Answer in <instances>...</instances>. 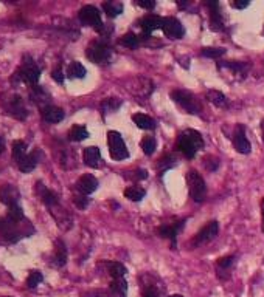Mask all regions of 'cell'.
<instances>
[{"instance_id":"6da1fadb","label":"cell","mask_w":264,"mask_h":297,"mask_svg":"<svg viewBox=\"0 0 264 297\" xmlns=\"http://www.w3.org/2000/svg\"><path fill=\"white\" fill-rule=\"evenodd\" d=\"M204 147V138L199 132L188 129L184 130L177 140V149L179 152H182L187 158H194L196 153Z\"/></svg>"},{"instance_id":"7a4b0ae2","label":"cell","mask_w":264,"mask_h":297,"mask_svg":"<svg viewBox=\"0 0 264 297\" xmlns=\"http://www.w3.org/2000/svg\"><path fill=\"white\" fill-rule=\"evenodd\" d=\"M171 99L176 104H179L190 115H199L200 110H202L200 101L191 92H187V90H173L171 92Z\"/></svg>"},{"instance_id":"3957f363","label":"cell","mask_w":264,"mask_h":297,"mask_svg":"<svg viewBox=\"0 0 264 297\" xmlns=\"http://www.w3.org/2000/svg\"><path fill=\"white\" fill-rule=\"evenodd\" d=\"M187 185H188V191H190V197L199 203V201H204L205 200V195H207V186H205V181L202 175L197 172V170H190L187 173Z\"/></svg>"},{"instance_id":"277c9868","label":"cell","mask_w":264,"mask_h":297,"mask_svg":"<svg viewBox=\"0 0 264 297\" xmlns=\"http://www.w3.org/2000/svg\"><path fill=\"white\" fill-rule=\"evenodd\" d=\"M218 232H219V224H218V221H215V220L208 221V223H207V224H205V226L193 237V240L190 242L191 248H199V246H202V245L210 243L211 240H215V239H216Z\"/></svg>"},{"instance_id":"5b68a950","label":"cell","mask_w":264,"mask_h":297,"mask_svg":"<svg viewBox=\"0 0 264 297\" xmlns=\"http://www.w3.org/2000/svg\"><path fill=\"white\" fill-rule=\"evenodd\" d=\"M16 76L30 85H36L39 78H40V68L36 65V62L30 57H25V61L22 62V65L19 67V70L16 72Z\"/></svg>"},{"instance_id":"8992f818","label":"cell","mask_w":264,"mask_h":297,"mask_svg":"<svg viewBox=\"0 0 264 297\" xmlns=\"http://www.w3.org/2000/svg\"><path fill=\"white\" fill-rule=\"evenodd\" d=\"M86 56L93 64H106V62H109V59H111V48L108 47V43L96 40L87 47Z\"/></svg>"},{"instance_id":"52a82bcc","label":"cell","mask_w":264,"mask_h":297,"mask_svg":"<svg viewBox=\"0 0 264 297\" xmlns=\"http://www.w3.org/2000/svg\"><path fill=\"white\" fill-rule=\"evenodd\" d=\"M108 144H109V153L115 161H123L129 156V150L123 141V136L118 132L111 130L108 133Z\"/></svg>"},{"instance_id":"ba28073f","label":"cell","mask_w":264,"mask_h":297,"mask_svg":"<svg viewBox=\"0 0 264 297\" xmlns=\"http://www.w3.org/2000/svg\"><path fill=\"white\" fill-rule=\"evenodd\" d=\"M140 280H141V297H162L165 286L155 276L143 274Z\"/></svg>"},{"instance_id":"9c48e42d","label":"cell","mask_w":264,"mask_h":297,"mask_svg":"<svg viewBox=\"0 0 264 297\" xmlns=\"http://www.w3.org/2000/svg\"><path fill=\"white\" fill-rule=\"evenodd\" d=\"M79 20L83 25L86 27H92L95 28L96 31H101L104 28V24L101 20V13L98 8H95L93 5H86L79 10V14H78Z\"/></svg>"},{"instance_id":"30bf717a","label":"cell","mask_w":264,"mask_h":297,"mask_svg":"<svg viewBox=\"0 0 264 297\" xmlns=\"http://www.w3.org/2000/svg\"><path fill=\"white\" fill-rule=\"evenodd\" d=\"M128 90L137 98H148L154 92V82L148 78L138 76L128 84Z\"/></svg>"},{"instance_id":"8fae6325","label":"cell","mask_w":264,"mask_h":297,"mask_svg":"<svg viewBox=\"0 0 264 297\" xmlns=\"http://www.w3.org/2000/svg\"><path fill=\"white\" fill-rule=\"evenodd\" d=\"M184 227V221H173V223H167L162 224L160 227L157 229V234L162 237V239H167L171 242V248L176 249L177 246V235Z\"/></svg>"},{"instance_id":"7c38bea8","label":"cell","mask_w":264,"mask_h":297,"mask_svg":"<svg viewBox=\"0 0 264 297\" xmlns=\"http://www.w3.org/2000/svg\"><path fill=\"white\" fill-rule=\"evenodd\" d=\"M162 31L170 39H182L185 34V28H184L182 22L176 17H164Z\"/></svg>"},{"instance_id":"4fadbf2b","label":"cell","mask_w":264,"mask_h":297,"mask_svg":"<svg viewBox=\"0 0 264 297\" xmlns=\"http://www.w3.org/2000/svg\"><path fill=\"white\" fill-rule=\"evenodd\" d=\"M233 147L238 153H242V155H249L250 150H252V146H250V141L247 140L246 136V129L242 124H239L235 130V135H233Z\"/></svg>"},{"instance_id":"5bb4252c","label":"cell","mask_w":264,"mask_h":297,"mask_svg":"<svg viewBox=\"0 0 264 297\" xmlns=\"http://www.w3.org/2000/svg\"><path fill=\"white\" fill-rule=\"evenodd\" d=\"M162 22H164V17L157 16V14H148V16H145V17L138 22V25H140L143 34L148 36V34H151L152 31H155V30H158V28L162 30Z\"/></svg>"},{"instance_id":"9a60e30c","label":"cell","mask_w":264,"mask_h":297,"mask_svg":"<svg viewBox=\"0 0 264 297\" xmlns=\"http://www.w3.org/2000/svg\"><path fill=\"white\" fill-rule=\"evenodd\" d=\"M64 110L55 105H45L42 108V120L48 124H58L64 120Z\"/></svg>"},{"instance_id":"2e32d148","label":"cell","mask_w":264,"mask_h":297,"mask_svg":"<svg viewBox=\"0 0 264 297\" xmlns=\"http://www.w3.org/2000/svg\"><path fill=\"white\" fill-rule=\"evenodd\" d=\"M98 188V180L90 175V173H86L83 175L79 180L76 181V189L83 194V195H90L92 192H95Z\"/></svg>"},{"instance_id":"e0dca14e","label":"cell","mask_w":264,"mask_h":297,"mask_svg":"<svg viewBox=\"0 0 264 297\" xmlns=\"http://www.w3.org/2000/svg\"><path fill=\"white\" fill-rule=\"evenodd\" d=\"M84 163H86V166H89L92 169H98L103 166L101 152L96 146H90V147L84 149Z\"/></svg>"},{"instance_id":"ac0fdd59","label":"cell","mask_w":264,"mask_h":297,"mask_svg":"<svg viewBox=\"0 0 264 297\" xmlns=\"http://www.w3.org/2000/svg\"><path fill=\"white\" fill-rule=\"evenodd\" d=\"M19 198H21V194L13 185H5L2 189H0V201L8 204V208L13 204H17Z\"/></svg>"},{"instance_id":"d6986e66","label":"cell","mask_w":264,"mask_h":297,"mask_svg":"<svg viewBox=\"0 0 264 297\" xmlns=\"http://www.w3.org/2000/svg\"><path fill=\"white\" fill-rule=\"evenodd\" d=\"M218 68H219V70H222V68L230 70L233 75H236V76L239 75V78L244 79V78L247 76V72H249V64H246V62L229 61V62H219V64H218Z\"/></svg>"},{"instance_id":"ffe728a7","label":"cell","mask_w":264,"mask_h":297,"mask_svg":"<svg viewBox=\"0 0 264 297\" xmlns=\"http://www.w3.org/2000/svg\"><path fill=\"white\" fill-rule=\"evenodd\" d=\"M132 121L138 129H143V130H154L157 127V123H155L154 118L143 115V113H134Z\"/></svg>"},{"instance_id":"44dd1931","label":"cell","mask_w":264,"mask_h":297,"mask_svg":"<svg viewBox=\"0 0 264 297\" xmlns=\"http://www.w3.org/2000/svg\"><path fill=\"white\" fill-rule=\"evenodd\" d=\"M37 194H39V197H40V200H42V203L45 204V206H48V208H53V206H56L58 204V195L53 192V191H50V189H47L44 185H40V183H37Z\"/></svg>"},{"instance_id":"7402d4cb","label":"cell","mask_w":264,"mask_h":297,"mask_svg":"<svg viewBox=\"0 0 264 297\" xmlns=\"http://www.w3.org/2000/svg\"><path fill=\"white\" fill-rule=\"evenodd\" d=\"M126 292H128V282L125 279H117L111 282L108 297H126Z\"/></svg>"},{"instance_id":"603a6c76","label":"cell","mask_w":264,"mask_h":297,"mask_svg":"<svg viewBox=\"0 0 264 297\" xmlns=\"http://www.w3.org/2000/svg\"><path fill=\"white\" fill-rule=\"evenodd\" d=\"M21 99H22V98H13V99L8 102V111H10L14 118H17V120H25L27 115H28V111H27V108H25V105H24V102H22Z\"/></svg>"},{"instance_id":"cb8c5ba5","label":"cell","mask_w":264,"mask_h":297,"mask_svg":"<svg viewBox=\"0 0 264 297\" xmlns=\"http://www.w3.org/2000/svg\"><path fill=\"white\" fill-rule=\"evenodd\" d=\"M37 161H39V152H33V153H28L27 156H24V158L17 163V166H19L21 172L30 173V172L37 166Z\"/></svg>"},{"instance_id":"d4e9b609","label":"cell","mask_w":264,"mask_h":297,"mask_svg":"<svg viewBox=\"0 0 264 297\" xmlns=\"http://www.w3.org/2000/svg\"><path fill=\"white\" fill-rule=\"evenodd\" d=\"M66 263H67V248L61 240H58L56 248H55V254H53V265L61 268Z\"/></svg>"},{"instance_id":"484cf974","label":"cell","mask_w":264,"mask_h":297,"mask_svg":"<svg viewBox=\"0 0 264 297\" xmlns=\"http://www.w3.org/2000/svg\"><path fill=\"white\" fill-rule=\"evenodd\" d=\"M103 265L106 266V271H108V274H109L114 280L123 279V276L128 272L126 268H125V265H121L120 262H104Z\"/></svg>"},{"instance_id":"4316f807","label":"cell","mask_w":264,"mask_h":297,"mask_svg":"<svg viewBox=\"0 0 264 297\" xmlns=\"http://www.w3.org/2000/svg\"><path fill=\"white\" fill-rule=\"evenodd\" d=\"M235 262V257L233 256H227V257H221L218 260V265H216V271H218V277L221 280H226V276L229 277V269L232 268Z\"/></svg>"},{"instance_id":"83f0119b","label":"cell","mask_w":264,"mask_h":297,"mask_svg":"<svg viewBox=\"0 0 264 297\" xmlns=\"http://www.w3.org/2000/svg\"><path fill=\"white\" fill-rule=\"evenodd\" d=\"M205 98L213 104V105H216V107H227L229 105V99H227V96L224 95V93H221V92H218V90H208L207 93H205Z\"/></svg>"},{"instance_id":"f1b7e54d","label":"cell","mask_w":264,"mask_h":297,"mask_svg":"<svg viewBox=\"0 0 264 297\" xmlns=\"http://www.w3.org/2000/svg\"><path fill=\"white\" fill-rule=\"evenodd\" d=\"M86 75H87V72H86L84 65L78 61L70 62V65L67 67V76L70 79H83V78H86Z\"/></svg>"},{"instance_id":"f546056e","label":"cell","mask_w":264,"mask_h":297,"mask_svg":"<svg viewBox=\"0 0 264 297\" xmlns=\"http://www.w3.org/2000/svg\"><path fill=\"white\" fill-rule=\"evenodd\" d=\"M210 28L213 30V31H222L224 30V20H222V16L218 10V4L215 7V10L211 8L210 11Z\"/></svg>"},{"instance_id":"4dcf8cb0","label":"cell","mask_w":264,"mask_h":297,"mask_svg":"<svg viewBox=\"0 0 264 297\" xmlns=\"http://www.w3.org/2000/svg\"><path fill=\"white\" fill-rule=\"evenodd\" d=\"M176 163H177V158L174 155H165V156H162L160 159H158V163H157V172L158 173H164L168 169L174 167Z\"/></svg>"},{"instance_id":"1f68e13d","label":"cell","mask_w":264,"mask_h":297,"mask_svg":"<svg viewBox=\"0 0 264 297\" xmlns=\"http://www.w3.org/2000/svg\"><path fill=\"white\" fill-rule=\"evenodd\" d=\"M146 195V191L140 186H129L125 189V197L129 198L131 201H140Z\"/></svg>"},{"instance_id":"d6a6232c","label":"cell","mask_w":264,"mask_h":297,"mask_svg":"<svg viewBox=\"0 0 264 297\" xmlns=\"http://www.w3.org/2000/svg\"><path fill=\"white\" fill-rule=\"evenodd\" d=\"M69 138L70 141H84L86 138H89V130L84 126H73L69 132Z\"/></svg>"},{"instance_id":"836d02e7","label":"cell","mask_w":264,"mask_h":297,"mask_svg":"<svg viewBox=\"0 0 264 297\" xmlns=\"http://www.w3.org/2000/svg\"><path fill=\"white\" fill-rule=\"evenodd\" d=\"M103 10L109 17H117L123 13V5L120 2H104Z\"/></svg>"},{"instance_id":"e575fe53","label":"cell","mask_w":264,"mask_h":297,"mask_svg":"<svg viewBox=\"0 0 264 297\" xmlns=\"http://www.w3.org/2000/svg\"><path fill=\"white\" fill-rule=\"evenodd\" d=\"M27 155L28 153H27V144H25V141H21V140L14 141L13 143V158L19 163Z\"/></svg>"},{"instance_id":"d590c367","label":"cell","mask_w":264,"mask_h":297,"mask_svg":"<svg viewBox=\"0 0 264 297\" xmlns=\"http://www.w3.org/2000/svg\"><path fill=\"white\" fill-rule=\"evenodd\" d=\"M120 105H121V101H120L118 98H108V99H104V101L101 102V110H103L104 113H111V111L118 110Z\"/></svg>"},{"instance_id":"8d00e7d4","label":"cell","mask_w":264,"mask_h":297,"mask_svg":"<svg viewBox=\"0 0 264 297\" xmlns=\"http://www.w3.org/2000/svg\"><path fill=\"white\" fill-rule=\"evenodd\" d=\"M226 48H222V47H216V48H213V47H208V48H202L200 50V56H204V57H210V59H218V57H221V56H224L226 54Z\"/></svg>"},{"instance_id":"74e56055","label":"cell","mask_w":264,"mask_h":297,"mask_svg":"<svg viewBox=\"0 0 264 297\" xmlns=\"http://www.w3.org/2000/svg\"><path fill=\"white\" fill-rule=\"evenodd\" d=\"M120 45L128 47V48H137L140 45V37L134 33H128L120 37Z\"/></svg>"},{"instance_id":"f35d334b","label":"cell","mask_w":264,"mask_h":297,"mask_svg":"<svg viewBox=\"0 0 264 297\" xmlns=\"http://www.w3.org/2000/svg\"><path fill=\"white\" fill-rule=\"evenodd\" d=\"M140 146H141V149H143V153L149 156V155H152V153L155 152V149H157V141H155L154 136H145V138L141 140Z\"/></svg>"},{"instance_id":"ab89813d","label":"cell","mask_w":264,"mask_h":297,"mask_svg":"<svg viewBox=\"0 0 264 297\" xmlns=\"http://www.w3.org/2000/svg\"><path fill=\"white\" fill-rule=\"evenodd\" d=\"M10 221L13 223H19L21 220H24V211L19 204H13L8 208V217H7Z\"/></svg>"},{"instance_id":"60d3db41","label":"cell","mask_w":264,"mask_h":297,"mask_svg":"<svg viewBox=\"0 0 264 297\" xmlns=\"http://www.w3.org/2000/svg\"><path fill=\"white\" fill-rule=\"evenodd\" d=\"M31 98H33V101H34L36 104H39V105L48 102V95H47L40 87H37V85L33 87V90H31Z\"/></svg>"},{"instance_id":"b9f144b4","label":"cell","mask_w":264,"mask_h":297,"mask_svg":"<svg viewBox=\"0 0 264 297\" xmlns=\"http://www.w3.org/2000/svg\"><path fill=\"white\" fill-rule=\"evenodd\" d=\"M42 280H44V276H42L40 271H31L30 276L27 277V286L28 288H36Z\"/></svg>"},{"instance_id":"7bdbcfd3","label":"cell","mask_w":264,"mask_h":297,"mask_svg":"<svg viewBox=\"0 0 264 297\" xmlns=\"http://www.w3.org/2000/svg\"><path fill=\"white\" fill-rule=\"evenodd\" d=\"M125 176L128 180H134V181H138V180H145L148 176V172L145 169H137V170H132V172H126Z\"/></svg>"},{"instance_id":"ee69618b","label":"cell","mask_w":264,"mask_h":297,"mask_svg":"<svg viewBox=\"0 0 264 297\" xmlns=\"http://www.w3.org/2000/svg\"><path fill=\"white\" fill-rule=\"evenodd\" d=\"M204 166L208 172H213L219 167V159L216 156H205L204 158Z\"/></svg>"},{"instance_id":"f6af8a7d","label":"cell","mask_w":264,"mask_h":297,"mask_svg":"<svg viewBox=\"0 0 264 297\" xmlns=\"http://www.w3.org/2000/svg\"><path fill=\"white\" fill-rule=\"evenodd\" d=\"M135 5L140 8H145V10H152L155 7V2L154 0H137Z\"/></svg>"},{"instance_id":"bcb514c9","label":"cell","mask_w":264,"mask_h":297,"mask_svg":"<svg viewBox=\"0 0 264 297\" xmlns=\"http://www.w3.org/2000/svg\"><path fill=\"white\" fill-rule=\"evenodd\" d=\"M73 201H75V204H76L79 209H84V208L87 206V203H89V198H86V195H76Z\"/></svg>"},{"instance_id":"7dc6e473","label":"cell","mask_w":264,"mask_h":297,"mask_svg":"<svg viewBox=\"0 0 264 297\" xmlns=\"http://www.w3.org/2000/svg\"><path fill=\"white\" fill-rule=\"evenodd\" d=\"M51 76H53V79H55L58 84H64V75H63V70L61 68H56L55 72L51 73Z\"/></svg>"},{"instance_id":"c3c4849f","label":"cell","mask_w":264,"mask_h":297,"mask_svg":"<svg viewBox=\"0 0 264 297\" xmlns=\"http://www.w3.org/2000/svg\"><path fill=\"white\" fill-rule=\"evenodd\" d=\"M232 7L233 8H238V10H244V8L249 7V2H247V0H246V2H233Z\"/></svg>"},{"instance_id":"681fc988","label":"cell","mask_w":264,"mask_h":297,"mask_svg":"<svg viewBox=\"0 0 264 297\" xmlns=\"http://www.w3.org/2000/svg\"><path fill=\"white\" fill-rule=\"evenodd\" d=\"M261 217H262L261 229H262V232H264V198H262V201H261Z\"/></svg>"},{"instance_id":"f907efd6","label":"cell","mask_w":264,"mask_h":297,"mask_svg":"<svg viewBox=\"0 0 264 297\" xmlns=\"http://www.w3.org/2000/svg\"><path fill=\"white\" fill-rule=\"evenodd\" d=\"M5 150V141H4V138L0 136V153H2Z\"/></svg>"},{"instance_id":"816d5d0a","label":"cell","mask_w":264,"mask_h":297,"mask_svg":"<svg viewBox=\"0 0 264 297\" xmlns=\"http://www.w3.org/2000/svg\"><path fill=\"white\" fill-rule=\"evenodd\" d=\"M261 138H262V141H264V120L261 121Z\"/></svg>"},{"instance_id":"f5cc1de1","label":"cell","mask_w":264,"mask_h":297,"mask_svg":"<svg viewBox=\"0 0 264 297\" xmlns=\"http://www.w3.org/2000/svg\"><path fill=\"white\" fill-rule=\"evenodd\" d=\"M170 297H184L182 294H173V295H170Z\"/></svg>"}]
</instances>
